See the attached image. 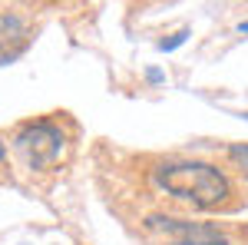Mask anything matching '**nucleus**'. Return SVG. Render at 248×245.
Wrapping results in <instances>:
<instances>
[{"label":"nucleus","mask_w":248,"mask_h":245,"mask_svg":"<svg viewBox=\"0 0 248 245\" xmlns=\"http://www.w3.org/2000/svg\"><path fill=\"white\" fill-rule=\"evenodd\" d=\"M153 182L166 196L186 202L192 209H218L229 202L232 182L229 176L212 166V163H199V159H169L159 163L153 169Z\"/></svg>","instance_id":"f257e3e1"},{"label":"nucleus","mask_w":248,"mask_h":245,"mask_svg":"<svg viewBox=\"0 0 248 245\" xmlns=\"http://www.w3.org/2000/svg\"><path fill=\"white\" fill-rule=\"evenodd\" d=\"M14 149L23 156L30 169H50L60 163V156L66 149V136L53 119H30L17 130Z\"/></svg>","instance_id":"f03ea898"},{"label":"nucleus","mask_w":248,"mask_h":245,"mask_svg":"<svg viewBox=\"0 0 248 245\" xmlns=\"http://www.w3.org/2000/svg\"><path fill=\"white\" fill-rule=\"evenodd\" d=\"M149 229H162L169 232L172 242L169 245H232L218 226H209V222H186V219H169V215H153L149 219Z\"/></svg>","instance_id":"7ed1b4c3"},{"label":"nucleus","mask_w":248,"mask_h":245,"mask_svg":"<svg viewBox=\"0 0 248 245\" xmlns=\"http://www.w3.org/2000/svg\"><path fill=\"white\" fill-rule=\"evenodd\" d=\"M30 43V30H27V20L17 14H0V66L17 60Z\"/></svg>","instance_id":"20e7f679"},{"label":"nucleus","mask_w":248,"mask_h":245,"mask_svg":"<svg viewBox=\"0 0 248 245\" xmlns=\"http://www.w3.org/2000/svg\"><path fill=\"white\" fill-rule=\"evenodd\" d=\"M186 40H189V27L175 30V33H172L169 40H159V50H162V53H172V50H179V47H182Z\"/></svg>","instance_id":"39448f33"},{"label":"nucleus","mask_w":248,"mask_h":245,"mask_svg":"<svg viewBox=\"0 0 248 245\" xmlns=\"http://www.w3.org/2000/svg\"><path fill=\"white\" fill-rule=\"evenodd\" d=\"M229 156L238 163V166H242V172L248 176V143H232V146H229Z\"/></svg>","instance_id":"423d86ee"},{"label":"nucleus","mask_w":248,"mask_h":245,"mask_svg":"<svg viewBox=\"0 0 248 245\" xmlns=\"http://www.w3.org/2000/svg\"><path fill=\"white\" fill-rule=\"evenodd\" d=\"M146 76H149L153 83H162V73H159V70H149V73H146Z\"/></svg>","instance_id":"0eeeda50"},{"label":"nucleus","mask_w":248,"mask_h":245,"mask_svg":"<svg viewBox=\"0 0 248 245\" xmlns=\"http://www.w3.org/2000/svg\"><path fill=\"white\" fill-rule=\"evenodd\" d=\"M238 33H245V37H248V20H242V23H238Z\"/></svg>","instance_id":"6e6552de"},{"label":"nucleus","mask_w":248,"mask_h":245,"mask_svg":"<svg viewBox=\"0 0 248 245\" xmlns=\"http://www.w3.org/2000/svg\"><path fill=\"white\" fill-rule=\"evenodd\" d=\"M3 156H7V149H3V143H0V159H3Z\"/></svg>","instance_id":"1a4fd4ad"}]
</instances>
